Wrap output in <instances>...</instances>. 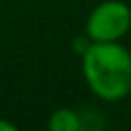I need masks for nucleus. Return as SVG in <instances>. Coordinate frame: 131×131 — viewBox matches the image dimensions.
Instances as JSON below:
<instances>
[{"label": "nucleus", "mask_w": 131, "mask_h": 131, "mask_svg": "<svg viewBox=\"0 0 131 131\" xmlns=\"http://www.w3.org/2000/svg\"><path fill=\"white\" fill-rule=\"evenodd\" d=\"M80 59L82 76L100 100L119 102L131 92V51L121 41H92Z\"/></svg>", "instance_id": "nucleus-1"}, {"label": "nucleus", "mask_w": 131, "mask_h": 131, "mask_svg": "<svg viewBox=\"0 0 131 131\" xmlns=\"http://www.w3.org/2000/svg\"><path fill=\"white\" fill-rule=\"evenodd\" d=\"M90 45H92V39H90V37H88L86 33H84V35H78V37L74 39V43H72L74 51H76V53H78L80 57L84 55V51H86V49H88Z\"/></svg>", "instance_id": "nucleus-4"}, {"label": "nucleus", "mask_w": 131, "mask_h": 131, "mask_svg": "<svg viewBox=\"0 0 131 131\" xmlns=\"http://www.w3.org/2000/svg\"><path fill=\"white\" fill-rule=\"evenodd\" d=\"M131 31V6L125 0H102L98 2L84 25V33L94 43L121 41Z\"/></svg>", "instance_id": "nucleus-2"}, {"label": "nucleus", "mask_w": 131, "mask_h": 131, "mask_svg": "<svg viewBox=\"0 0 131 131\" xmlns=\"http://www.w3.org/2000/svg\"><path fill=\"white\" fill-rule=\"evenodd\" d=\"M47 127L51 131H80L84 127V123H82V115L78 111H74L70 106H61L49 115Z\"/></svg>", "instance_id": "nucleus-3"}, {"label": "nucleus", "mask_w": 131, "mask_h": 131, "mask_svg": "<svg viewBox=\"0 0 131 131\" xmlns=\"http://www.w3.org/2000/svg\"><path fill=\"white\" fill-rule=\"evenodd\" d=\"M0 131H16V125H12L6 119H0Z\"/></svg>", "instance_id": "nucleus-5"}]
</instances>
